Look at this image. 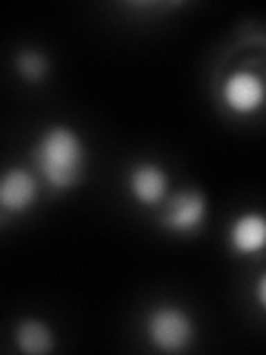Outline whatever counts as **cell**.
I'll return each mask as SVG.
<instances>
[{
  "label": "cell",
  "instance_id": "obj_5",
  "mask_svg": "<svg viewBox=\"0 0 266 355\" xmlns=\"http://www.w3.org/2000/svg\"><path fill=\"white\" fill-rule=\"evenodd\" d=\"M127 189L140 207H158L166 202L169 175L155 162H138L127 175Z\"/></svg>",
  "mask_w": 266,
  "mask_h": 355
},
{
  "label": "cell",
  "instance_id": "obj_8",
  "mask_svg": "<svg viewBox=\"0 0 266 355\" xmlns=\"http://www.w3.org/2000/svg\"><path fill=\"white\" fill-rule=\"evenodd\" d=\"M16 344L22 353H49L53 349V333L42 320H22L16 329Z\"/></svg>",
  "mask_w": 266,
  "mask_h": 355
},
{
  "label": "cell",
  "instance_id": "obj_2",
  "mask_svg": "<svg viewBox=\"0 0 266 355\" xmlns=\"http://www.w3.org/2000/svg\"><path fill=\"white\" fill-rule=\"evenodd\" d=\"M144 331H147V338L153 347L164 353L184 351L195 336L193 320L188 318L184 309L173 304L155 306L147 315Z\"/></svg>",
  "mask_w": 266,
  "mask_h": 355
},
{
  "label": "cell",
  "instance_id": "obj_9",
  "mask_svg": "<svg viewBox=\"0 0 266 355\" xmlns=\"http://www.w3.org/2000/svg\"><path fill=\"white\" fill-rule=\"evenodd\" d=\"M16 67H18V73L29 83H40L42 78L47 76V69H49L47 58H44V55L36 49L20 51L18 58H16Z\"/></svg>",
  "mask_w": 266,
  "mask_h": 355
},
{
  "label": "cell",
  "instance_id": "obj_1",
  "mask_svg": "<svg viewBox=\"0 0 266 355\" xmlns=\"http://www.w3.org/2000/svg\"><path fill=\"white\" fill-rule=\"evenodd\" d=\"M31 160L42 182L53 193H62L85 180L89 155L82 138L71 127L51 125L33 144Z\"/></svg>",
  "mask_w": 266,
  "mask_h": 355
},
{
  "label": "cell",
  "instance_id": "obj_6",
  "mask_svg": "<svg viewBox=\"0 0 266 355\" xmlns=\"http://www.w3.org/2000/svg\"><path fill=\"white\" fill-rule=\"evenodd\" d=\"M227 242L233 255L255 258L266 251V216L260 211H244L231 222Z\"/></svg>",
  "mask_w": 266,
  "mask_h": 355
},
{
  "label": "cell",
  "instance_id": "obj_4",
  "mask_svg": "<svg viewBox=\"0 0 266 355\" xmlns=\"http://www.w3.org/2000/svg\"><path fill=\"white\" fill-rule=\"evenodd\" d=\"M222 100H224V105L233 114L251 116L264 105L266 85L258 73L240 69L236 73H231L224 80V85H222Z\"/></svg>",
  "mask_w": 266,
  "mask_h": 355
},
{
  "label": "cell",
  "instance_id": "obj_3",
  "mask_svg": "<svg viewBox=\"0 0 266 355\" xmlns=\"http://www.w3.org/2000/svg\"><path fill=\"white\" fill-rule=\"evenodd\" d=\"M206 216L209 205L204 193L197 189H182L164 202L160 225L177 236H195L204 229Z\"/></svg>",
  "mask_w": 266,
  "mask_h": 355
},
{
  "label": "cell",
  "instance_id": "obj_7",
  "mask_svg": "<svg viewBox=\"0 0 266 355\" xmlns=\"http://www.w3.org/2000/svg\"><path fill=\"white\" fill-rule=\"evenodd\" d=\"M38 200V178L22 166H11L0 180V209L3 216L25 214Z\"/></svg>",
  "mask_w": 266,
  "mask_h": 355
},
{
  "label": "cell",
  "instance_id": "obj_10",
  "mask_svg": "<svg viewBox=\"0 0 266 355\" xmlns=\"http://www.w3.org/2000/svg\"><path fill=\"white\" fill-rule=\"evenodd\" d=\"M255 302L260 304L262 311H266V271L255 282Z\"/></svg>",
  "mask_w": 266,
  "mask_h": 355
}]
</instances>
